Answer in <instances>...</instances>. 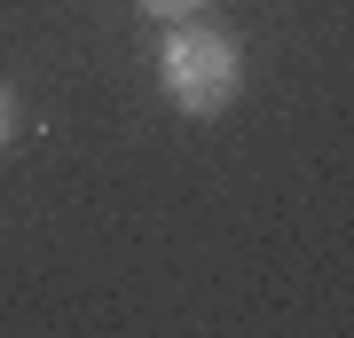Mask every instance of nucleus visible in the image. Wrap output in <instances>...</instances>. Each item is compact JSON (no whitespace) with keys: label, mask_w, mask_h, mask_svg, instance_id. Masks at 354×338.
<instances>
[{"label":"nucleus","mask_w":354,"mask_h":338,"mask_svg":"<svg viewBox=\"0 0 354 338\" xmlns=\"http://www.w3.org/2000/svg\"><path fill=\"white\" fill-rule=\"evenodd\" d=\"M158 95L181 118H221L244 95V48L205 16H174L158 39Z\"/></svg>","instance_id":"nucleus-1"},{"label":"nucleus","mask_w":354,"mask_h":338,"mask_svg":"<svg viewBox=\"0 0 354 338\" xmlns=\"http://www.w3.org/2000/svg\"><path fill=\"white\" fill-rule=\"evenodd\" d=\"M142 16H158V24H174V16H205V0H134Z\"/></svg>","instance_id":"nucleus-2"},{"label":"nucleus","mask_w":354,"mask_h":338,"mask_svg":"<svg viewBox=\"0 0 354 338\" xmlns=\"http://www.w3.org/2000/svg\"><path fill=\"white\" fill-rule=\"evenodd\" d=\"M8 134H16V95L0 87V142H8Z\"/></svg>","instance_id":"nucleus-3"}]
</instances>
